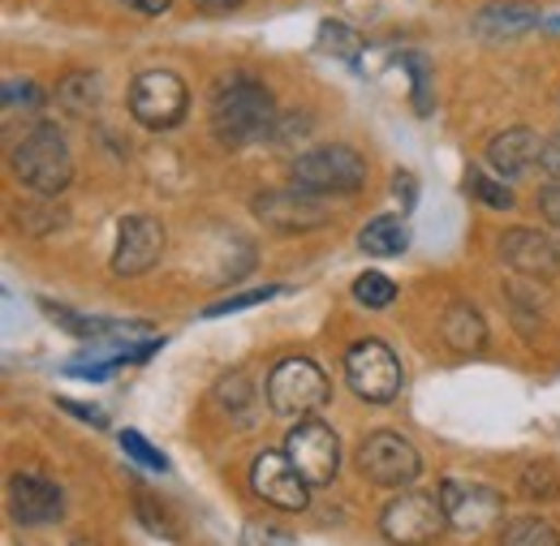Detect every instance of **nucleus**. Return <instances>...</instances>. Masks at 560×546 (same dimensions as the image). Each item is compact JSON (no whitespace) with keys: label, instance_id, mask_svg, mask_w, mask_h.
<instances>
[{"label":"nucleus","instance_id":"obj_30","mask_svg":"<svg viewBox=\"0 0 560 546\" xmlns=\"http://www.w3.org/2000/svg\"><path fill=\"white\" fill-rule=\"evenodd\" d=\"M246 546H293V538L277 530V525H264V521H255V525H246Z\"/></svg>","mask_w":560,"mask_h":546},{"label":"nucleus","instance_id":"obj_38","mask_svg":"<svg viewBox=\"0 0 560 546\" xmlns=\"http://www.w3.org/2000/svg\"><path fill=\"white\" fill-rule=\"evenodd\" d=\"M70 546H100V543H91V538H78V543H70Z\"/></svg>","mask_w":560,"mask_h":546},{"label":"nucleus","instance_id":"obj_32","mask_svg":"<svg viewBox=\"0 0 560 546\" xmlns=\"http://www.w3.org/2000/svg\"><path fill=\"white\" fill-rule=\"evenodd\" d=\"M539 215L560 228V181H548V186L539 190Z\"/></svg>","mask_w":560,"mask_h":546},{"label":"nucleus","instance_id":"obj_24","mask_svg":"<svg viewBox=\"0 0 560 546\" xmlns=\"http://www.w3.org/2000/svg\"><path fill=\"white\" fill-rule=\"evenodd\" d=\"M0 99H4V112H39L44 104H48V95L39 91V82H31V78H4V86H0Z\"/></svg>","mask_w":560,"mask_h":546},{"label":"nucleus","instance_id":"obj_22","mask_svg":"<svg viewBox=\"0 0 560 546\" xmlns=\"http://www.w3.org/2000/svg\"><path fill=\"white\" fill-rule=\"evenodd\" d=\"M353 301L366 310H388L397 301V284L380 272H362L353 280Z\"/></svg>","mask_w":560,"mask_h":546},{"label":"nucleus","instance_id":"obj_8","mask_svg":"<svg viewBox=\"0 0 560 546\" xmlns=\"http://www.w3.org/2000/svg\"><path fill=\"white\" fill-rule=\"evenodd\" d=\"M358 474L375 486H410L422 474L419 448L397 430H375L358 448Z\"/></svg>","mask_w":560,"mask_h":546},{"label":"nucleus","instance_id":"obj_21","mask_svg":"<svg viewBox=\"0 0 560 546\" xmlns=\"http://www.w3.org/2000/svg\"><path fill=\"white\" fill-rule=\"evenodd\" d=\"M500 546H560V530L544 517H517L500 530Z\"/></svg>","mask_w":560,"mask_h":546},{"label":"nucleus","instance_id":"obj_29","mask_svg":"<svg viewBox=\"0 0 560 546\" xmlns=\"http://www.w3.org/2000/svg\"><path fill=\"white\" fill-rule=\"evenodd\" d=\"M401 66L410 69V78H415V108H419V117L431 112V82H427V57L422 52H401Z\"/></svg>","mask_w":560,"mask_h":546},{"label":"nucleus","instance_id":"obj_37","mask_svg":"<svg viewBox=\"0 0 560 546\" xmlns=\"http://www.w3.org/2000/svg\"><path fill=\"white\" fill-rule=\"evenodd\" d=\"M203 9H215V13H224V9H237L242 0H199Z\"/></svg>","mask_w":560,"mask_h":546},{"label":"nucleus","instance_id":"obj_13","mask_svg":"<svg viewBox=\"0 0 560 546\" xmlns=\"http://www.w3.org/2000/svg\"><path fill=\"white\" fill-rule=\"evenodd\" d=\"M250 486L264 503H272L280 512H302L311 503V482L293 470L284 452H259L250 465Z\"/></svg>","mask_w":560,"mask_h":546},{"label":"nucleus","instance_id":"obj_19","mask_svg":"<svg viewBox=\"0 0 560 546\" xmlns=\"http://www.w3.org/2000/svg\"><path fill=\"white\" fill-rule=\"evenodd\" d=\"M358 246H362V254H371V259H393V254H406L410 228H406V219H397V215H375V219L358 233Z\"/></svg>","mask_w":560,"mask_h":546},{"label":"nucleus","instance_id":"obj_36","mask_svg":"<svg viewBox=\"0 0 560 546\" xmlns=\"http://www.w3.org/2000/svg\"><path fill=\"white\" fill-rule=\"evenodd\" d=\"M130 9H139V13H147V17H155V13H164L173 0H126Z\"/></svg>","mask_w":560,"mask_h":546},{"label":"nucleus","instance_id":"obj_5","mask_svg":"<svg viewBox=\"0 0 560 546\" xmlns=\"http://www.w3.org/2000/svg\"><path fill=\"white\" fill-rule=\"evenodd\" d=\"M346 379H350L353 396L366 401V405H388L401 396V383H406V370L397 361V353L384 341H358L346 353Z\"/></svg>","mask_w":560,"mask_h":546},{"label":"nucleus","instance_id":"obj_16","mask_svg":"<svg viewBox=\"0 0 560 546\" xmlns=\"http://www.w3.org/2000/svg\"><path fill=\"white\" fill-rule=\"evenodd\" d=\"M544 22V13L526 0H491L475 13V31L488 39H517L526 31H535Z\"/></svg>","mask_w":560,"mask_h":546},{"label":"nucleus","instance_id":"obj_33","mask_svg":"<svg viewBox=\"0 0 560 546\" xmlns=\"http://www.w3.org/2000/svg\"><path fill=\"white\" fill-rule=\"evenodd\" d=\"M539 164H544V173H548L552 181H560V134H552L539 146Z\"/></svg>","mask_w":560,"mask_h":546},{"label":"nucleus","instance_id":"obj_23","mask_svg":"<svg viewBox=\"0 0 560 546\" xmlns=\"http://www.w3.org/2000/svg\"><path fill=\"white\" fill-rule=\"evenodd\" d=\"M466 194H470L475 203L491 206V211H509V206H513V190H509L504 181L488 177L483 168H470V173H466Z\"/></svg>","mask_w":560,"mask_h":546},{"label":"nucleus","instance_id":"obj_26","mask_svg":"<svg viewBox=\"0 0 560 546\" xmlns=\"http://www.w3.org/2000/svg\"><path fill=\"white\" fill-rule=\"evenodd\" d=\"M522 490H526L530 499H552V495H560V470L548 465V461L530 465V470L522 474Z\"/></svg>","mask_w":560,"mask_h":546},{"label":"nucleus","instance_id":"obj_34","mask_svg":"<svg viewBox=\"0 0 560 546\" xmlns=\"http://www.w3.org/2000/svg\"><path fill=\"white\" fill-rule=\"evenodd\" d=\"M393 190H397V199H401V206H406V211L415 206L419 186H415V177H410V173H397V177H393Z\"/></svg>","mask_w":560,"mask_h":546},{"label":"nucleus","instance_id":"obj_35","mask_svg":"<svg viewBox=\"0 0 560 546\" xmlns=\"http://www.w3.org/2000/svg\"><path fill=\"white\" fill-rule=\"evenodd\" d=\"M61 410H70L73 417H86V422H95V426H108V417H104V413H95V405H78V401H61Z\"/></svg>","mask_w":560,"mask_h":546},{"label":"nucleus","instance_id":"obj_6","mask_svg":"<svg viewBox=\"0 0 560 546\" xmlns=\"http://www.w3.org/2000/svg\"><path fill=\"white\" fill-rule=\"evenodd\" d=\"M190 91L173 69H147L130 86V112L147 130H173L186 121Z\"/></svg>","mask_w":560,"mask_h":546},{"label":"nucleus","instance_id":"obj_9","mask_svg":"<svg viewBox=\"0 0 560 546\" xmlns=\"http://www.w3.org/2000/svg\"><path fill=\"white\" fill-rule=\"evenodd\" d=\"M284 456L293 461V470L311 482V486H324V482L337 478V470H341V439H337L332 426L306 417V422H298L289 430Z\"/></svg>","mask_w":560,"mask_h":546},{"label":"nucleus","instance_id":"obj_4","mask_svg":"<svg viewBox=\"0 0 560 546\" xmlns=\"http://www.w3.org/2000/svg\"><path fill=\"white\" fill-rule=\"evenodd\" d=\"M332 401V383L328 375L311 361V357H284L268 375V410L277 417H311Z\"/></svg>","mask_w":560,"mask_h":546},{"label":"nucleus","instance_id":"obj_25","mask_svg":"<svg viewBox=\"0 0 560 546\" xmlns=\"http://www.w3.org/2000/svg\"><path fill=\"white\" fill-rule=\"evenodd\" d=\"M319 48H324V52L346 57L350 66H358V61H362V39L353 35L346 22H332V17H328V22H319Z\"/></svg>","mask_w":560,"mask_h":546},{"label":"nucleus","instance_id":"obj_17","mask_svg":"<svg viewBox=\"0 0 560 546\" xmlns=\"http://www.w3.org/2000/svg\"><path fill=\"white\" fill-rule=\"evenodd\" d=\"M539 159V138L526 126H513V130H500V134L488 142V164L500 173V181L509 177H522L530 164Z\"/></svg>","mask_w":560,"mask_h":546},{"label":"nucleus","instance_id":"obj_27","mask_svg":"<svg viewBox=\"0 0 560 546\" xmlns=\"http://www.w3.org/2000/svg\"><path fill=\"white\" fill-rule=\"evenodd\" d=\"M272 297H280L277 284H264V288H250V293H237V297H224V301H215V306H208L203 314L208 319H220V314H237V310H250V306H259V301H272Z\"/></svg>","mask_w":560,"mask_h":546},{"label":"nucleus","instance_id":"obj_15","mask_svg":"<svg viewBox=\"0 0 560 546\" xmlns=\"http://www.w3.org/2000/svg\"><path fill=\"white\" fill-rule=\"evenodd\" d=\"M500 254L513 272L526 275H560V246L535 228H509L500 241Z\"/></svg>","mask_w":560,"mask_h":546},{"label":"nucleus","instance_id":"obj_31","mask_svg":"<svg viewBox=\"0 0 560 546\" xmlns=\"http://www.w3.org/2000/svg\"><path fill=\"white\" fill-rule=\"evenodd\" d=\"M139 521L151 530V534H164V538H177V530L168 525V517H164V508H155L151 499H142L139 495Z\"/></svg>","mask_w":560,"mask_h":546},{"label":"nucleus","instance_id":"obj_2","mask_svg":"<svg viewBox=\"0 0 560 546\" xmlns=\"http://www.w3.org/2000/svg\"><path fill=\"white\" fill-rule=\"evenodd\" d=\"M9 164H13V177H18L26 190L44 194V199L61 194L73 181L70 142L61 138L57 126H35L31 134L13 146V159H9Z\"/></svg>","mask_w":560,"mask_h":546},{"label":"nucleus","instance_id":"obj_20","mask_svg":"<svg viewBox=\"0 0 560 546\" xmlns=\"http://www.w3.org/2000/svg\"><path fill=\"white\" fill-rule=\"evenodd\" d=\"M444 341L453 344L457 353H479L488 344V323L470 301H453L444 314Z\"/></svg>","mask_w":560,"mask_h":546},{"label":"nucleus","instance_id":"obj_11","mask_svg":"<svg viewBox=\"0 0 560 546\" xmlns=\"http://www.w3.org/2000/svg\"><path fill=\"white\" fill-rule=\"evenodd\" d=\"M255 219L264 224V228H272L280 237H289V233H306V228H324L332 215H328V206L319 203L315 194H306V190H264V194H255Z\"/></svg>","mask_w":560,"mask_h":546},{"label":"nucleus","instance_id":"obj_14","mask_svg":"<svg viewBox=\"0 0 560 546\" xmlns=\"http://www.w3.org/2000/svg\"><path fill=\"white\" fill-rule=\"evenodd\" d=\"M9 512L18 525H52L66 512L61 486L44 474H13L9 482Z\"/></svg>","mask_w":560,"mask_h":546},{"label":"nucleus","instance_id":"obj_28","mask_svg":"<svg viewBox=\"0 0 560 546\" xmlns=\"http://www.w3.org/2000/svg\"><path fill=\"white\" fill-rule=\"evenodd\" d=\"M121 452H126V456H135L142 470H155V474H164V470H168V461H164V456L142 439L139 430H126V435H121Z\"/></svg>","mask_w":560,"mask_h":546},{"label":"nucleus","instance_id":"obj_12","mask_svg":"<svg viewBox=\"0 0 560 546\" xmlns=\"http://www.w3.org/2000/svg\"><path fill=\"white\" fill-rule=\"evenodd\" d=\"M164 254V224L155 215H126L117 224V246H113V275L135 280L151 272Z\"/></svg>","mask_w":560,"mask_h":546},{"label":"nucleus","instance_id":"obj_1","mask_svg":"<svg viewBox=\"0 0 560 546\" xmlns=\"http://www.w3.org/2000/svg\"><path fill=\"white\" fill-rule=\"evenodd\" d=\"M211 134L224 146H250L277 134V99L250 73H229L211 91Z\"/></svg>","mask_w":560,"mask_h":546},{"label":"nucleus","instance_id":"obj_10","mask_svg":"<svg viewBox=\"0 0 560 546\" xmlns=\"http://www.w3.org/2000/svg\"><path fill=\"white\" fill-rule=\"evenodd\" d=\"M440 503H444V517L457 534H483L488 525H495L504 517V495L491 490L483 482H457L444 478L440 482Z\"/></svg>","mask_w":560,"mask_h":546},{"label":"nucleus","instance_id":"obj_7","mask_svg":"<svg viewBox=\"0 0 560 546\" xmlns=\"http://www.w3.org/2000/svg\"><path fill=\"white\" fill-rule=\"evenodd\" d=\"M448 517H444V503L440 495H422V490H406L397 495L384 517H380V530L393 546H427L444 534Z\"/></svg>","mask_w":560,"mask_h":546},{"label":"nucleus","instance_id":"obj_18","mask_svg":"<svg viewBox=\"0 0 560 546\" xmlns=\"http://www.w3.org/2000/svg\"><path fill=\"white\" fill-rule=\"evenodd\" d=\"M57 104H61L70 117H95L100 104H104V82H100V73H91V69L66 73V78L57 82Z\"/></svg>","mask_w":560,"mask_h":546},{"label":"nucleus","instance_id":"obj_3","mask_svg":"<svg viewBox=\"0 0 560 546\" xmlns=\"http://www.w3.org/2000/svg\"><path fill=\"white\" fill-rule=\"evenodd\" d=\"M362 181H366V159L353 146H346V142L315 146V151L298 155L293 168H289V186L306 190L315 199H324V194H353V190H362Z\"/></svg>","mask_w":560,"mask_h":546}]
</instances>
